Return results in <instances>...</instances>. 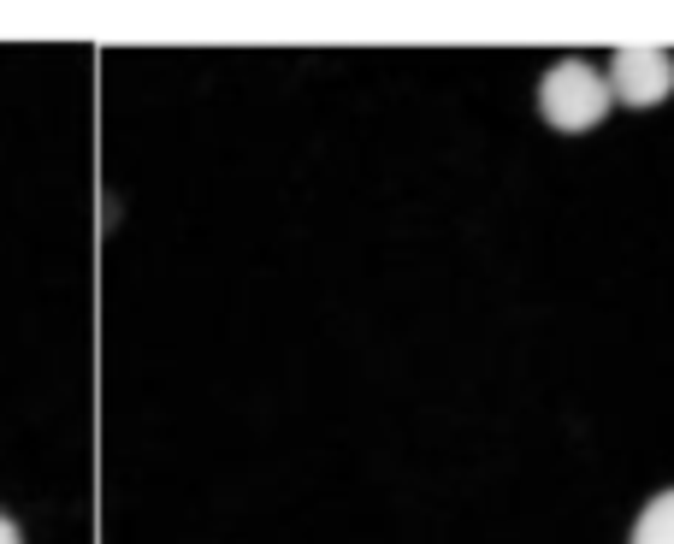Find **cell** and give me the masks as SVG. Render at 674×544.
I'll list each match as a JSON object with an SVG mask.
<instances>
[{
	"label": "cell",
	"instance_id": "obj_1",
	"mask_svg": "<svg viewBox=\"0 0 674 544\" xmlns=\"http://www.w3.org/2000/svg\"><path fill=\"white\" fill-rule=\"evenodd\" d=\"M609 77L592 71L586 60H556L539 83V113L556 125V131H592L609 113Z\"/></svg>",
	"mask_w": 674,
	"mask_h": 544
},
{
	"label": "cell",
	"instance_id": "obj_2",
	"mask_svg": "<svg viewBox=\"0 0 674 544\" xmlns=\"http://www.w3.org/2000/svg\"><path fill=\"white\" fill-rule=\"evenodd\" d=\"M674 89V60L663 48H621L609 66V95L627 107H657Z\"/></svg>",
	"mask_w": 674,
	"mask_h": 544
},
{
	"label": "cell",
	"instance_id": "obj_3",
	"mask_svg": "<svg viewBox=\"0 0 674 544\" xmlns=\"http://www.w3.org/2000/svg\"><path fill=\"white\" fill-rule=\"evenodd\" d=\"M633 544H674V491L645 503V515L633 527Z\"/></svg>",
	"mask_w": 674,
	"mask_h": 544
},
{
	"label": "cell",
	"instance_id": "obj_4",
	"mask_svg": "<svg viewBox=\"0 0 674 544\" xmlns=\"http://www.w3.org/2000/svg\"><path fill=\"white\" fill-rule=\"evenodd\" d=\"M0 544H24V533H18V521H6V515H0Z\"/></svg>",
	"mask_w": 674,
	"mask_h": 544
}]
</instances>
